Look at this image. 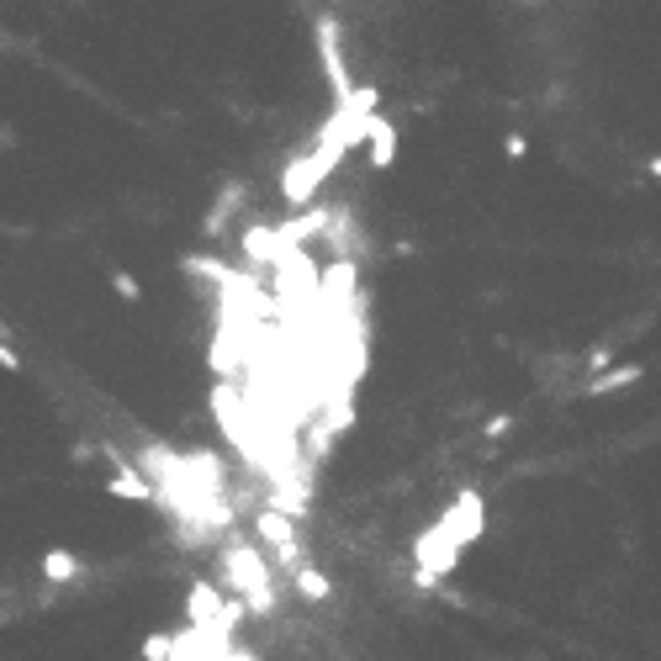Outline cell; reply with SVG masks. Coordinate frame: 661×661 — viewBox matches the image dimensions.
<instances>
[{"label":"cell","mask_w":661,"mask_h":661,"mask_svg":"<svg viewBox=\"0 0 661 661\" xmlns=\"http://www.w3.org/2000/svg\"><path fill=\"white\" fill-rule=\"evenodd\" d=\"M223 577L238 598H244V609L249 614H270L275 609V582H270V566L260 556V545H249V540H238L223 550Z\"/></svg>","instance_id":"cell-1"},{"label":"cell","mask_w":661,"mask_h":661,"mask_svg":"<svg viewBox=\"0 0 661 661\" xmlns=\"http://www.w3.org/2000/svg\"><path fill=\"white\" fill-rule=\"evenodd\" d=\"M461 550H466V545L445 529V519H439L434 529H424V535H418V545H413V561H418V587H434L445 572H455Z\"/></svg>","instance_id":"cell-2"},{"label":"cell","mask_w":661,"mask_h":661,"mask_svg":"<svg viewBox=\"0 0 661 661\" xmlns=\"http://www.w3.org/2000/svg\"><path fill=\"white\" fill-rule=\"evenodd\" d=\"M318 59H323V75H328L334 101H344L355 90V80H350V64H344V43H339V22H334V16H318Z\"/></svg>","instance_id":"cell-3"},{"label":"cell","mask_w":661,"mask_h":661,"mask_svg":"<svg viewBox=\"0 0 661 661\" xmlns=\"http://www.w3.org/2000/svg\"><path fill=\"white\" fill-rule=\"evenodd\" d=\"M254 529H260V540H265V545H270L286 566L307 561V550H302V540H297V519H291V513L265 508V513H254Z\"/></svg>","instance_id":"cell-4"},{"label":"cell","mask_w":661,"mask_h":661,"mask_svg":"<svg viewBox=\"0 0 661 661\" xmlns=\"http://www.w3.org/2000/svg\"><path fill=\"white\" fill-rule=\"evenodd\" d=\"M445 529L461 545H471V540H482V529H487V513H482V492L476 487H466L461 498L450 503V513H445Z\"/></svg>","instance_id":"cell-5"},{"label":"cell","mask_w":661,"mask_h":661,"mask_svg":"<svg viewBox=\"0 0 661 661\" xmlns=\"http://www.w3.org/2000/svg\"><path fill=\"white\" fill-rule=\"evenodd\" d=\"M365 143H371V164H376V170H392V164H397V127L381 117V106L365 117Z\"/></svg>","instance_id":"cell-6"},{"label":"cell","mask_w":661,"mask_h":661,"mask_svg":"<svg viewBox=\"0 0 661 661\" xmlns=\"http://www.w3.org/2000/svg\"><path fill=\"white\" fill-rule=\"evenodd\" d=\"M244 196H249V186H244V180H228V186H223V196H217L212 207H207V217H201V233H207V238H217V233H223V228L233 223V212L244 207Z\"/></svg>","instance_id":"cell-7"},{"label":"cell","mask_w":661,"mask_h":661,"mask_svg":"<svg viewBox=\"0 0 661 661\" xmlns=\"http://www.w3.org/2000/svg\"><path fill=\"white\" fill-rule=\"evenodd\" d=\"M640 376H646V365H603V371L587 376L582 397H614V392H624V387H635Z\"/></svg>","instance_id":"cell-8"},{"label":"cell","mask_w":661,"mask_h":661,"mask_svg":"<svg viewBox=\"0 0 661 661\" xmlns=\"http://www.w3.org/2000/svg\"><path fill=\"white\" fill-rule=\"evenodd\" d=\"M106 492H112V498H127V503H159V492H154L149 482H143V476H138L133 466H127L122 455H117V476L106 482Z\"/></svg>","instance_id":"cell-9"},{"label":"cell","mask_w":661,"mask_h":661,"mask_svg":"<svg viewBox=\"0 0 661 661\" xmlns=\"http://www.w3.org/2000/svg\"><path fill=\"white\" fill-rule=\"evenodd\" d=\"M291 587H297L307 603H328V598H334V582H328L312 561H297V566H291Z\"/></svg>","instance_id":"cell-10"},{"label":"cell","mask_w":661,"mask_h":661,"mask_svg":"<svg viewBox=\"0 0 661 661\" xmlns=\"http://www.w3.org/2000/svg\"><path fill=\"white\" fill-rule=\"evenodd\" d=\"M85 572V561L75 556V550H48V556H43V577L48 582H75Z\"/></svg>","instance_id":"cell-11"},{"label":"cell","mask_w":661,"mask_h":661,"mask_svg":"<svg viewBox=\"0 0 661 661\" xmlns=\"http://www.w3.org/2000/svg\"><path fill=\"white\" fill-rule=\"evenodd\" d=\"M482 434H487V439H508V434H513V413H492L487 424H482Z\"/></svg>","instance_id":"cell-12"},{"label":"cell","mask_w":661,"mask_h":661,"mask_svg":"<svg viewBox=\"0 0 661 661\" xmlns=\"http://www.w3.org/2000/svg\"><path fill=\"white\" fill-rule=\"evenodd\" d=\"M112 286L122 291L127 302H143V286H138V281H133V275H127V270H112Z\"/></svg>","instance_id":"cell-13"},{"label":"cell","mask_w":661,"mask_h":661,"mask_svg":"<svg viewBox=\"0 0 661 661\" xmlns=\"http://www.w3.org/2000/svg\"><path fill=\"white\" fill-rule=\"evenodd\" d=\"M143 656H149V661L170 656V635H149V640H143Z\"/></svg>","instance_id":"cell-14"},{"label":"cell","mask_w":661,"mask_h":661,"mask_svg":"<svg viewBox=\"0 0 661 661\" xmlns=\"http://www.w3.org/2000/svg\"><path fill=\"white\" fill-rule=\"evenodd\" d=\"M0 365H6V371L16 376V371H22V355H16L11 350V344H6V334H0Z\"/></svg>","instance_id":"cell-15"},{"label":"cell","mask_w":661,"mask_h":661,"mask_svg":"<svg viewBox=\"0 0 661 661\" xmlns=\"http://www.w3.org/2000/svg\"><path fill=\"white\" fill-rule=\"evenodd\" d=\"M529 154V138L524 133H508V159H524Z\"/></svg>","instance_id":"cell-16"},{"label":"cell","mask_w":661,"mask_h":661,"mask_svg":"<svg viewBox=\"0 0 661 661\" xmlns=\"http://www.w3.org/2000/svg\"><path fill=\"white\" fill-rule=\"evenodd\" d=\"M646 170H651V175L661 180V154H651V159H646Z\"/></svg>","instance_id":"cell-17"},{"label":"cell","mask_w":661,"mask_h":661,"mask_svg":"<svg viewBox=\"0 0 661 661\" xmlns=\"http://www.w3.org/2000/svg\"><path fill=\"white\" fill-rule=\"evenodd\" d=\"M524 6H540V0H524Z\"/></svg>","instance_id":"cell-18"}]
</instances>
